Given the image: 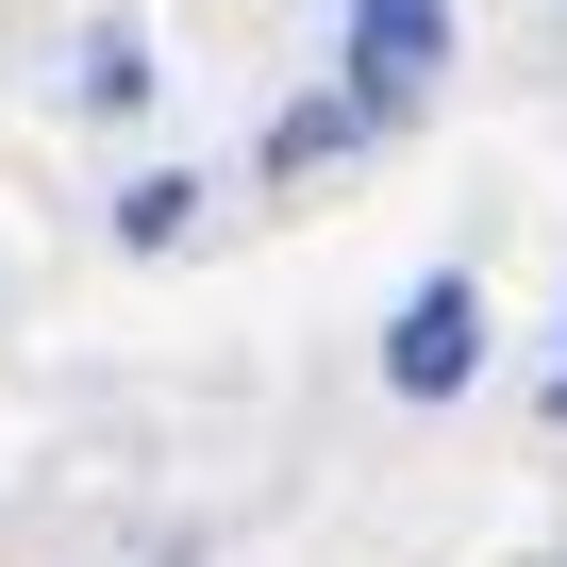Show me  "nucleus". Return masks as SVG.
Masks as SVG:
<instances>
[{"mask_svg": "<svg viewBox=\"0 0 567 567\" xmlns=\"http://www.w3.org/2000/svg\"><path fill=\"white\" fill-rule=\"evenodd\" d=\"M451 68V0H351V101L368 117H417Z\"/></svg>", "mask_w": 567, "mask_h": 567, "instance_id": "obj_1", "label": "nucleus"}, {"mask_svg": "<svg viewBox=\"0 0 567 567\" xmlns=\"http://www.w3.org/2000/svg\"><path fill=\"white\" fill-rule=\"evenodd\" d=\"M550 401H567V351H550Z\"/></svg>", "mask_w": 567, "mask_h": 567, "instance_id": "obj_3", "label": "nucleus"}, {"mask_svg": "<svg viewBox=\"0 0 567 567\" xmlns=\"http://www.w3.org/2000/svg\"><path fill=\"white\" fill-rule=\"evenodd\" d=\"M467 368H484V301H467V284H417L401 334H384V384H401V401H451Z\"/></svg>", "mask_w": 567, "mask_h": 567, "instance_id": "obj_2", "label": "nucleus"}]
</instances>
